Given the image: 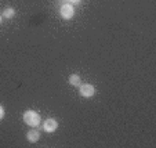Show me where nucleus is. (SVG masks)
<instances>
[{"label": "nucleus", "instance_id": "5", "mask_svg": "<svg viewBox=\"0 0 156 148\" xmlns=\"http://www.w3.org/2000/svg\"><path fill=\"white\" fill-rule=\"evenodd\" d=\"M40 139V133H39L37 128H32L29 132L27 133V140L29 143H37Z\"/></svg>", "mask_w": 156, "mask_h": 148}, {"label": "nucleus", "instance_id": "1", "mask_svg": "<svg viewBox=\"0 0 156 148\" xmlns=\"http://www.w3.org/2000/svg\"><path fill=\"white\" fill-rule=\"evenodd\" d=\"M24 122L28 125V126H30V128H39L40 126V122H41V118L40 115H39L36 111L33 110H28L24 112Z\"/></svg>", "mask_w": 156, "mask_h": 148}, {"label": "nucleus", "instance_id": "9", "mask_svg": "<svg viewBox=\"0 0 156 148\" xmlns=\"http://www.w3.org/2000/svg\"><path fill=\"white\" fill-rule=\"evenodd\" d=\"M68 3L72 4V6H75V4H80V3H82V0H68Z\"/></svg>", "mask_w": 156, "mask_h": 148}, {"label": "nucleus", "instance_id": "2", "mask_svg": "<svg viewBox=\"0 0 156 148\" xmlns=\"http://www.w3.org/2000/svg\"><path fill=\"white\" fill-rule=\"evenodd\" d=\"M59 15H61L62 20H72L75 15V7L69 3H64L61 7H59Z\"/></svg>", "mask_w": 156, "mask_h": 148}, {"label": "nucleus", "instance_id": "4", "mask_svg": "<svg viewBox=\"0 0 156 148\" xmlns=\"http://www.w3.org/2000/svg\"><path fill=\"white\" fill-rule=\"evenodd\" d=\"M41 129H43L46 133H53V132H55L57 129H58V122H57V119H54V118H48L43 122Z\"/></svg>", "mask_w": 156, "mask_h": 148}, {"label": "nucleus", "instance_id": "3", "mask_svg": "<svg viewBox=\"0 0 156 148\" xmlns=\"http://www.w3.org/2000/svg\"><path fill=\"white\" fill-rule=\"evenodd\" d=\"M79 93L84 98H91L95 94V87L90 83H82L79 86Z\"/></svg>", "mask_w": 156, "mask_h": 148}, {"label": "nucleus", "instance_id": "6", "mask_svg": "<svg viewBox=\"0 0 156 148\" xmlns=\"http://www.w3.org/2000/svg\"><path fill=\"white\" fill-rule=\"evenodd\" d=\"M68 82H69V85H71V86L79 87L80 85H82V78H80L77 74H72V75H69Z\"/></svg>", "mask_w": 156, "mask_h": 148}, {"label": "nucleus", "instance_id": "10", "mask_svg": "<svg viewBox=\"0 0 156 148\" xmlns=\"http://www.w3.org/2000/svg\"><path fill=\"white\" fill-rule=\"evenodd\" d=\"M0 24H2V15H0Z\"/></svg>", "mask_w": 156, "mask_h": 148}, {"label": "nucleus", "instance_id": "7", "mask_svg": "<svg viewBox=\"0 0 156 148\" xmlns=\"http://www.w3.org/2000/svg\"><path fill=\"white\" fill-rule=\"evenodd\" d=\"M2 15H3V18H6V20H11L15 15V10L12 9V7H6V9L3 10V13H2Z\"/></svg>", "mask_w": 156, "mask_h": 148}, {"label": "nucleus", "instance_id": "8", "mask_svg": "<svg viewBox=\"0 0 156 148\" xmlns=\"http://www.w3.org/2000/svg\"><path fill=\"white\" fill-rule=\"evenodd\" d=\"M4 115H6V111H4V107L0 104V121H3L4 119Z\"/></svg>", "mask_w": 156, "mask_h": 148}]
</instances>
